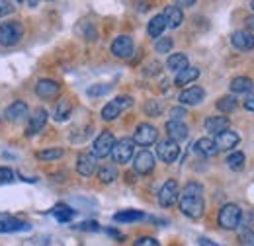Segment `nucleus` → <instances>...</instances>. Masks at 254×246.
Listing matches in <instances>:
<instances>
[{
  "label": "nucleus",
  "instance_id": "1",
  "mask_svg": "<svg viewBox=\"0 0 254 246\" xmlns=\"http://www.w3.org/2000/svg\"><path fill=\"white\" fill-rule=\"evenodd\" d=\"M203 185L197 182H190L184 185V189L180 191V211L190 219H199L203 215L205 203H203Z\"/></svg>",
  "mask_w": 254,
  "mask_h": 246
},
{
  "label": "nucleus",
  "instance_id": "2",
  "mask_svg": "<svg viewBox=\"0 0 254 246\" xmlns=\"http://www.w3.org/2000/svg\"><path fill=\"white\" fill-rule=\"evenodd\" d=\"M219 225L223 229H239L243 221V209L237 203H225L219 211Z\"/></svg>",
  "mask_w": 254,
  "mask_h": 246
},
{
  "label": "nucleus",
  "instance_id": "3",
  "mask_svg": "<svg viewBox=\"0 0 254 246\" xmlns=\"http://www.w3.org/2000/svg\"><path fill=\"white\" fill-rule=\"evenodd\" d=\"M133 106V98L131 96H118L116 100L108 102L104 108H102V120L104 122H114L124 110Z\"/></svg>",
  "mask_w": 254,
  "mask_h": 246
},
{
  "label": "nucleus",
  "instance_id": "4",
  "mask_svg": "<svg viewBox=\"0 0 254 246\" xmlns=\"http://www.w3.org/2000/svg\"><path fill=\"white\" fill-rule=\"evenodd\" d=\"M24 37V26L20 22H6L0 26V45L10 47L20 43V39Z\"/></svg>",
  "mask_w": 254,
  "mask_h": 246
},
{
  "label": "nucleus",
  "instance_id": "5",
  "mask_svg": "<svg viewBox=\"0 0 254 246\" xmlns=\"http://www.w3.org/2000/svg\"><path fill=\"white\" fill-rule=\"evenodd\" d=\"M116 147V137L112 131H102L98 137H96L94 145H92V154L96 158H106L110 156L112 151Z\"/></svg>",
  "mask_w": 254,
  "mask_h": 246
},
{
  "label": "nucleus",
  "instance_id": "6",
  "mask_svg": "<svg viewBox=\"0 0 254 246\" xmlns=\"http://www.w3.org/2000/svg\"><path fill=\"white\" fill-rule=\"evenodd\" d=\"M157 139H159V131L151 123L137 125V129L133 133V143L135 145H141V147H151L153 143H157Z\"/></svg>",
  "mask_w": 254,
  "mask_h": 246
},
{
  "label": "nucleus",
  "instance_id": "7",
  "mask_svg": "<svg viewBox=\"0 0 254 246\" xmlns=\"http://www.w3.org/2000/svg\"><path fill=\"white\" fill-rule=\"evenodd\" d=\"M133 154H135V143H133V139L124 137V139L116 141V147H114V151H112L114 162L126 164V162H129V160L133 158Z\"/></svg>",
  "mask_w": 254,
  "mask_h": 246
},
{
  "label": "nucleus",
  "instance_id": "8",
  "mask_svg": "<svg viewBox=\"0 0 254 246\" xmlns=\"http://www.w3.org/2000/svg\"><path fill=\"white\" fill-rule=\"evenodd\" d=\"M180 199V189L176 180H166L159 191V203L162 207H170Z\"/></svg>",
  "mask_w": 254,
  "mask_h": 246
},
{
  "label": "nucleus",
  "instance_id": "9",
  "mask_svg": "<svg viewBox=\"0 0 254 246\" xmlns=\"http://www.w3.org/2000/svg\"><path fill=\"white\" fill-rule=\"evenodd\" d=\"M6 120L12 123H22L26 120H30V108L26 102L16 100L6 108Z\"/></svg>",
  "mask_w": 254,
  "mask_h": 246
},
{
  "label": "nucleus",
  "instance_id": "10",
  "mask_svg": "<svg viewBox=\"0 0 254 246\" xmlns=\"http://www.w3.org/2000/svg\"><path fill=\"white\" fill-rule=\"evenodd\" d=\"M98 170V158L92 153H82L76 158V172L84 178H90Z\"/></svg>",
  "mask_w": 254,
  "mask_h": 246
},
{
  "label": "nucleus",
  "instance_id": "11",
  "mask_svg": "<svg viewBox=\"0 0 254 246\" xmlns=\"http://www.w3.org/2000/svg\"><path fill=\"white\" fill-rule=\"evenodd\" d=\"M112 53L118 59H129L133 55V39L129 35H120L112 43Z\"/></svg>",
  "mask_w": 254,
  "mask_h": 246
},
{
  "label": "nucleus",
  "instance_id": "12",
  "mask_svg": "<svg viewBox=\"0 0 254 246\" xmlns=\"http://www.w3.org/2000/svg\"><path fill=\"white\" fill-rule=\"evenodd\" d=\"M231 43L239 51H253L254 49V33L249 30H237L231 33Z\"/></svg>",
  "mask_w": 254,
  "mask_h": 246
},
{
  "label": "nucleus",
  "instance_id": "13",
  "mask_svg": "<svg viewBox=\"0 0 254 246\" xmlns=\"http://www.w3.org/2000/svg\"><path fill=\"white\" fill-rule=\"evenodd\" d=\"M133 168H135V172H139V174H149V172H153V168H155V154L151 153V151H141V153H137L135 158H133Z\"/></svg>",
  "mask_w": 254,
  "mask_h": 246
},
{
  "label": "nucleus",
  "instance_id": "14",
  "mask_svg": "<svg viewBox=\"0 0 254 246\" xmlns=\"http://www.w3.org/2000/svg\"><path fill=\"white\" fill-rule=\"evenodd\" d=\"M61 92V84L57 80H51V78H43L35 84V94L43 100H51V98H57Z\"/></svg>",
  "mask_w": 254,
  "mask_h": 246
},
{
  "label": "nucleus",
  "instance_id": "15",
  "mask_svg": "<svg viewBox=\"0 0 254 246\" xmlns=\"http://www.w3.org/2000/svg\"><path fill=\"white\" fill-rule=\"evenodd\" d=\"M157 154L160 156V160H162V162L170 164V162H174V160L180 156V147H178V143H174V141L166 139V141H160L159 143V147H157Z\"/></svg>",
  "mask_w": 254,
  "mask_h": 246
},
{
  "label": "nucleus",
  "instance_id": "16",
  "mask_svg": "<svg viewBox=\"0 0 254 246\" xmlns=\"http://www.w3.org/2000/svg\"><path fill=\"white\" fill-rule=\"evenodd\" d=\"M47 118H49V116H47V112H45L43 108H37L32 116H30V120H28L26 135H28V137H32V135H35V133H39V131L45 127Z\"/></svg>",
  "mask_w": 254,
  "mask_h": 246
},
{
  "label": "nucleus",
  "instance_id": "17",
  "mask_svg": "<svg viewBox=\"0 0 254 246\" xmlns=\"http://www.w3.org/2000/svg\"><path fill=\"white\" fill-rule=\"evenodd\" d=\"M203 98H205V90L199 88V86H190V88L182 90L180 96H178V100H180L182 106H195V104H201Z\"/></svg>",
  "mask_w": 254,
  "mask_h": 246
},
{
  "label": "nucleus",
  "instance_id": "18",
  "mask_svg": "<svg viewBox=\"0 0 254 246\" xmlns=\"http://www.w3.org/2000/svg\"><path fill=\"white\" fill-rule=\"evenodd\" d=\"M166 133H168V139L174 141V143H180L184 139H188V125L184 122H166Z\"/></svg>",
  "mask_w": 254,
  "mask_h": 246
},
{
  "label": "nucleus",
  "instance_id": "19",
  "mask_svg": "<svg viewBox=\"0 0 254 246\" xmlns=\"http://www.w3.org/2000/svg\"><path fill=\"white\" fill-rule=\"evenodd\" d=\"M241 141V137L233 131V129H227L219 135H215V147L217 151H231L233 147H237V143Z\"/></svg>",
  "mask_w": 254,
  "mask_h": 246
},
{
  "label": "nucleus",
  "instance_id": "20",
  "mask_svg": "<svg viewBox=\"0 0 254 246\" xmlns=\"http://www.w3.org/2000/svg\"><path fill=\"white\" fill-rule=\"evenodd\" d=\"M30 229H32L30 223L14 219V217H8V219L0 221V233H20V231H30Z\"/></svg>",
  "mask_w": 254,
  "mask_h": 246
},
{
  "label": "nucleus",
  "instance_id": "21",
  "mask_svg": "<svg viewBox=\"0 0 254 246\" xmlns=\"http://www.w3.org/2000/svg\"><path fill=\"white\" fill-rule=\"evenodd\" d=\"M229 125H231V122H229L227 116H211V118L205 120V131L219 135V133L229 129Z\"/></svg>",
  "mask_w": 254,
  "mask_h": 246
},
{
  "label": "nucleus",
  "instance_id": "22",
  "mask_svg": "<svg viewBox=\"0 0 254 246\" xmlns=\"http://www.w3.org/2000/svg\"><path fill=\"white\" fill-rule=\"evenodd\" d=\"M193 151L199 154H203V156H215V154L219 153L217 147H215V141L209 139V137H201V139H197V141L193 143Z\"/></svg>",
  "mask_w": 254,
  "mask_h": 246
},
{
  "label": "nucleus",
  "instance_id": "23",
  "mask_svg": "<svg viewBox=\"0 0 254 246\" xmlns=\"http://www.w3.org/2000/svg\"><path fill=\"white\" fill-rule=\"evenodd\" d=\"M162 14H164V18H166L168 28H180L182 22H184V12L180 10V6H168Z\"/></svg>",
  "mask_w": 254,
  "mask_h": 246
},
{
  "label": "nucleus",
  "instance_id": "24",
  "mask_svg": "<svg viewBox=\"0 0 254 246\" xmlns=\"http://www.w3.org/2000/svg\"><path fill=\"white\" fill-rule=\"evenodd\" d=\"M168 28V24H166V18H164V14H157L151 22H149V26H147V33L151 35V37H157L160 39V35H162V31Z\"/></svg>",
  "mask_w": 254,
  "mask_h": 246
},
{
  "label": "nucleus",
  "instance_id": "25",
  "mask_svg": "<svg viewBox=\"0 0 254 246\" xmlns=\"http://www.w3.org/2000/svg\"><path fill=\"white\" fill-rule=\"evenodd\" d=\"M70 112H72L70 100H68V98H61V100L57 102V106H55L53 118H55V122H66V120L70 118Z\"/></svg>",
  "mask_w": 254,
  "mask_h": 246
},
{
  "label": "nucleus",
  "instance_id": "26",
  "mask_svg": "<svg viewBox=\"0 0 254 246\" xmlns=\"http://www.w3.org/2000/svg\"><path fill=\"white\" fill-rule=\"evenodd\" d=\"M253 80L249 78V76H237V78H233L231 80V84H229V88H231V92L235 94H247L253 90Z\"/></svg>",
  "mask_w": 254,
  "mask_h": 246
},
{
  "label": "nucleus",
  "instance_id": "27",
  "mask_svg": "<svg viewBox=\"0 0 254 246\" xmlns=\"http://www.w3.org/2000/svg\"><path fill=\"white\" fill-rule=\"evenodd\" d=\"M197 76H199V68H195V66H188V68H184V70H180V72L176 74L174 84H176V86L190 84V82H193Z\"/></svg>",
  "mask_w": 254,
  "mask_h": 246
},
{
  "label": "nucleus",
  "instance_id": "28",
  "mask_svg": "<svg viewBox=\"0 0 254 246\" xmlns=\"http://www.w3.org/2000/svg\"><path fill=\"white\" fill-rule=\"evenodd\" d=\"M166 66L168 70H174V72H180L184 68H188V57L184 53H172L166 61Z\"/></svg>",
  "mask_w": 254,
  "mask_h": 246
},
{
  "label": "nucleus",
  "instance_id": "29",
  "mask_svg": "<svg viewBox=\"0 0 254 246\" xmlns=\"http://www.w3.org/2000/svg\"><path fill=\"white\" fill-rule=\"evenodd\" d=\"M141 219H145V213H141L137 209H124V211H118L114 215L116 223H135V221H141Z\"/></svg>",
  "mask_w": 254,
  "mask_h": 246
},
{
  "label": "nucleus",
  "instance_id": "30",
  "mask_svg": "<svg viewBox=\"0 0 254 246\" xmlns=\"http://www.w3.org/2000/svg\"><path fill=\"white\" fill-rule=\"evenodd\" d=\"M118 178V168L114 164H104L100 170H98V180L102 184H112L114 180Z\"/></svg>",
  "mask_w": 254,
  "mask_h": 246
},
{
  "label": "nucleus",
  "instance_id": "31",
  "mask_svg": "<svg viewBox=\"0 0 254 246\" xmlns=\"http://www.w3.org/2000/svg\"><path fill=\"white\" fill-rule=\"evenodd\" d=\"M51 213H53V217H55L59 223H68V221L74 217V209H70V207L64 205V203H59V205H55V207L51 209Z\"/></svg>",
  "mask_w": 254,
  "mask_h": 246
},
{
  "label": "nucleus",
  "instance_id": "32",
  "mask_svg": "<svg viewBox=\"0 0 254 246\" xmlns=\"http://www.w3.org/2000/svg\"><path fill=\"white\" fill-rule=\"evenodd\" d=\"M237 106H239V102H237L235 96H223V98L217 100V110L223 112V114H231V112H235Z\"/></svg>",
  "mask_w": 254,
  "mask_h": 246
},
{
  "label": "nucleus",
  "instance_id": "33",
  "mask_svg": "<svg viewBox=\"0 0 254 246\" xmlns=\"http://www.w3.org/2000/svg\"><path fill=\"white\" fill-rule=\"evenodd\" d=\"M245 153H241V151H237V153H231L227 156V166L231 168V170H243V166H245Z\"/></svg>",
  "mask_w": 254,
  "mask_h": 246
},
{
  "label": "nucleus",
  "instance_id": "34",
  "mask_svg": "<svg viewBox=\"0 0 254 246\" xmlns=\"http://www.w3.org/2000/svg\"><path fill=\"white\" fill-rule=\"evenodd\" d=\"M239 241L243 246H254V231L245 225H239Z\"/></svg>",
  "mask_w": 254,
  "mask_h": 246
},
{
  "label": "nucleus",
  "instance_id": "35",
  "mask_svg": "<svg viewBox=\"0 0 254 246\" xmlns=\"http://www.w3.org/2000/svg\"><path fill=\"white\" fill-rule=\"evenodd\" d=\"M35 156H37L39 160H57V158L63 156V151H61V149H47V151L35 153Z\"/></svg>",
  "mask_w": 254,
  "mask_h": 246
},
{
  "label": "nucleus",
  "instance_id": "36",
  "mask_svg": "<svg viewBox=\"0 0 254 246\" xmlns=\"http://www.w3.org/2000/svg\"><path fill=\"white\" fill-rule=\"evenodd\" d=\"M110 90H112V86H110V84H92V86L86 90V94H88V96H92V98H98V96H106Z\"/></svg>",
  "mask_w": 254,
  "mask_h": 246
},
{
  "label": "nucleus",
  "instance_id": "37",
  "mask_svg": "<svg viewBox=\"0 0 254 246\" xmlns=\"http://www.w3.org/2000/svg\"><path fill=\"white\" fill-rule=\"evenodd\" d=\"M172 45H174V41L170 37H160L155 43V49H157V53H170Z\"/></svg>",
  "mask_w": 254,
  "mask_h": 246
},
{
  "label": "nucleus",
  "instance_id": "38",
  "mask_svg": "<svg viewBox=\"0 0 254 246\" xmlns=\"http://www.w3.org/2000/svg\"><path fill=\"white\" fill-rule=\"evenodd\" d=\"M145 112H147V116L157 118V116H160V112H162V106H160L157 100H147V104H145Z\"/></svg>",
  "mask_w": 254,
  "mask_h": 246
},
{
  "label": "nucleus",
  "instance_id": "39",
  "mask_svg": "<svg viewBox=\"0 0 254 246\" xmlns=\"http://www.w3.org/2000/svg\"><path fill=\"white\" fill-rule=\"evenodd\" d=\"M14 182V172L6 166H0V184H10Z\"/></svg>",
  "mask_w": 254,
  "mask_h": 246
},
{
  "label": "nucleus",
  "instance_id": "40",
  "mask_svg": "<svg viewBox=\"0 0 254 246\" xmlns=\"http://www.w3.org/2000/svg\"><path fill=\"white\" fill-rule=\"evenodd\" d=\"M133 246H160V245H159V241L153 239V237H141V239L135 241Z\"/></svg>",
  "mask_w": 254,
  "mask_h": 246
},
{
  "label": "nucleus",
  "instance_id": "41",
  "mask_svg": "<svg viewBox=\"0 0 254 246\" xmlns=\"http://www.w3.org/2000/svg\"><path fill=\"white\" fill-rule=\"evenodd\" d=\"M76 229H80V231H100V225L96 221H84V223L76 225Z\"/></svg>",
  "mask_w": 254,
  "mask_h": 246
},
{
  "label": "nucleus",
  "instance_id": "42",
  "mask_svg": "<svg viewBox=\"0 0 254 246\" xmlns=\"http://www.w3.org/2000/svg\"><path fill=\"white\" fill-rule=\"evenodd\" d=\"M170 116H172V122H182L184 116H186V110L184 108H172L170 110Z\"/></svg>",
  "mask_w": 254,
  "mask_h": 246
},
{
  "label": "nucleus",
  "instance_id": "43",
  "mask_svg": "<svg viewBox=\"0 0 254 246\" xmlns=\"http://www.w3.org/2000/svg\"><path fill=\"white\" fill-rule=\"evenodd\" d=\"M12 12H14V4L0 0V18H2V16H8V14H12Z\"/></svg>",
  "mask_w": 254,
  "mask_h": 246
},
{
  "label": "nucleus",
  "instance_id": "44",
  "mask_svg": "<svg viewBox=\"0 0 254 246\" xmlns=\"http://www.w3.org/2000/svg\"><path fill=\"white\" fill-rule=\"evenodd\" d=\"M245 110H249V112L254 114V94H251V96L245 100Z\"/></svg>",
  "mask_w": 254,
  "mask_h": 246
},
{
  "label": "nucleus",
  "instance_id": "45",
  "mask_svg": "<svg viewBox=\"0 0 254 246\" xmlns=\"http://www.w3.org/2000/svg\"><path fill=\"white\" fill-rule=\"evenodd\" d=\"M199 246H219L215 241H209V239H199Z\"/></svg>",
  "mask_w": 254,
  "mask_h": 246
},
{
  "label": "nucleus",
  "instance_id": "46",
  "mask_svg": "<svg viewBox=\"0 0 254 246\" xmlns=\"http://www.w3.org/2000/svg\"><path fill=\"white\" fill-rule=\"evenodd\" d=\"M106 233H108V235H112V237H116V239H120V241H124V235H122L120 231H114V229H108Z\"/></svg>",
  "mask_w": 254,
  "mask_h": 246
},
{
  "label": "nucleus",
  "instance_id": "47",
  "mask_svg": "<svg viewBox=\"0 0 254 246\" xmlns=\"http://www.w3.org/2000/svg\"><path fill=\"white\" fill-rule=\"evenodd\" d=\"M247 28H249V31L254 30V16H251V18H247Z\"/></svg>",
  "mask_w": 254,
  "mask_h": 246
},
{
  "label": "nucleus",
  "instance_id": "48",
  "mask_svg": "<svg viewBox=\"0 0 254 246\" xmlns=\"http://www.w3.org/2000/svg\"><path fill=\"white\" fill-rule=\"evenodd\" d=\"M251 6H253V10H254V2H251Z\"/></svg>",
  "mask_w": 254,
  "mask_h": 246
}]
</instances>
